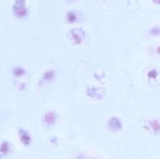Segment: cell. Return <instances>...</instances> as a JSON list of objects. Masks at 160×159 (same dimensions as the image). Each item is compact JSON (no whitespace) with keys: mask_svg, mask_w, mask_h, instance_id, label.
I'll use <instances>...</instances> for the list:
<instances>
[{"mask_svg":"<svg viewBox=\"0 0 160 159\" xmlns=\"http://www.w3.org/2000/svg\"><path fill=\"white\" fill-rule=\"evenodd\" d=\"M13 11L19 17H22V16L25 15V13H26L25 0H16L15 5L13 7Z\"/></svg>","mask_w":160,"mask_h":159,"instance_id":"cell-1","label":"cell"},{"mask_svg":"<svg viewBox=\"0 0 160 159\" xmlns=\"http://www.w3.org/2000/svg\"><path fill=\"white\" fill-rule=\"evenodd\" d=\"M68 21H71V22L76 20V14H74L73 11H69L68 14Z\"/></svg>","mask_w":160,"mask_h":159,"instance_id":"cell-2","label":"cell"},{"mask_svg":"<svg viewBox=\"0 0 160 159\" xmlns=\"http://www.w3.org/2000/svg\"><path fill=\"white\" fill-rule=\"evenodd\" d=\"M155 1H156V2H158V0H155Z\"/></svg>","mask_w":160,"mask_h":159,"instance_id":"cell-3","label":"cell"}]
</instances>
